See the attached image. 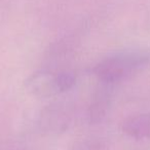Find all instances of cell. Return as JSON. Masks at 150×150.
<instances>
[{
	"mask_svg": "<svg viewBox=\"0 0 150 150\" xmlns=\"http://www.w3.org/2000/svg\"><path fill=\"white\" fill-rule=\"evenodd\" d=\"M73 150H106V146L100 140H90L77 145Z\"/></svg>",
	"mask_w": 150,
	"mask_h": 150,
	"instance_id": "cell-5",
	"label": "cell"
},
{
	"mask_svg": "<svg viewBox=\"0 0 150 150\" xmlns=\"http://www.w3.org/2000/svg\"><path fill=\"white\" fill-rule=\"evenodd\" d=\"M149 64V51H126L101 61L94 69V73L104 83L114 84L131 77Z\"/></svg>",
	"mask_w": 150,
	"mask_h": 150,
	"instance_id": "cell-1",
	"label": "cell"
},
{
	"mask_svg": "<svg viewBox=\"0 0 150 150\" xmlns=\"http://www.w3.org/2000/svg\"><path fill=\"white\" fill-rule=\"evenodd\" d=\"M121 130L134 139L150 138V113H142L126 119L122 122Z\"/></svg>",
	"mask_w": 150,
	"mask_h": 150,
	"instance_id": "cell-3",
	"label": "cell"
},
{
	"mask_svg": "<svg viewBox=\"0 0 150 150\" xmlns=\"http://www.w3.org/2000/svg\"><path fill=\"white\" fill-rule=\"evenodd\" d=\"M26 86L32 94L42 98L61 93L59 74H52L46 71H40L33 74L27 80Z\"/></svg>",
	"mask_w": 150,
	"mask_h": 150,
	"instance_id": "cell-2",
	"label": "cell"
},
{
	"mask_svg": "<svg viewBox=\"0 0 150 150\" xmlns=\"http://www.w3.org/2000/svg\"><path fill=\"white\" fill-rule=\"evenodd\" d=\"M109 99L106 95H100L97 97L96 100L93 102L90 107V120L93 124L101 122L106 115L109 109Z\"/></svg>",
	"mask_w": 150,
	"mask_h": 150,
	"instance_id": "cell-4",
	"label": "cell"
}]
</instances>
